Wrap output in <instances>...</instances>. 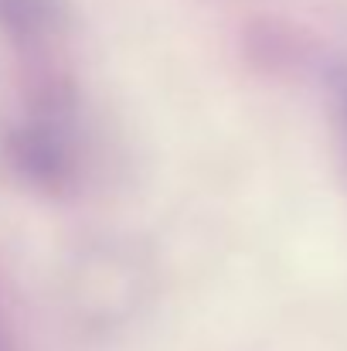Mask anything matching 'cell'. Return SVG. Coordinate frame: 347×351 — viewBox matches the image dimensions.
Returning a JSON list of instances; mask_svg holds the SVG:
<instances>
[{"instance_id": "1", "label": "cell", "mask_w": 347, "mask_h": 351, "mask_svg": "<svg viewBox=\"0 0 347 351\" xmlns=\"http://www.w3.org/2000/svg\"><path fill=\"white\" fill-rule=\"evenodd\" d=\"M337 96H341V117H344V126H347V75L337 82Z\"/></svg>"}, {"instance_id": "2", "label": "cell", "mask_w": 347, "mask_h": 351, "mask_svg": "<svg viewBox=\"0 0 347 351\" xmlns=\"http://www.w3.org/2000/svg\"><path fill=\"white\" fill-rule=\"evenodd\" d=\"M0 351H10V341H7V331H3V324H0Z\"/></svg>"}]
</instances>
